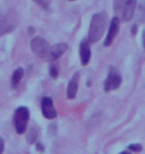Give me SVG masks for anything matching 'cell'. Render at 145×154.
<instances>
[{
  "label": "cell",
  "mask_w": 145,
  "mask_h": 154,
  "mask_svg": "<svg viewBox=\"0 0 145 154\" xmlns=\"http://www.w3.org/2000/svg\"><path fill=\"white\" fill-rule=\"evenodd\" d=\"M136 8V0H113V9L121 20H131Z\"/></svg>",
  "instance_id": "cell-1"
},
{
  "label": "cell",
  "mask_w": 145,
  "mask_h": 154,
  "mask_svg": "<svg viewBox=\"0 0 145 154\" xmlns=\"http://www.w3.org/2000/svg\"><path fill=\"white\" fill-rule=\"evenodd\" d=\"M104 25H106V16L103 14L94 15L91 20V24H90L88 41L97 42V40H100L104 32Z\"/></svg>",
  "instance_id": "cell-2"
},
{
  "label": "cell",
  "mask_w": 145,
  "mask_h": 154,
  "mask_svg": "<svg viewBox=\"0 0 145 154\" xmlns=\"http://www.w3.org/2000/svg\"><path fill=\"white\" fill-rule=\"evenodd\" d=\"M29 119V111L25 106H20L17 108V110L15 111L14 116V125L15 129L18 134H23L26 130L27 122Z\"/></svg>",
  "instance_id": "cell-3"
},
{
  "label": "cell",
  "mask_w": 145,
  "mask_h": 154,
  "mask_svg": "<svg viewBox=\"0 0 145 154\" xmlns=\"http://www.w3.org/2000/svg\"><path fill=\"white\" fill-rule=\"evenodd\" d=\"M31 48L33 52L43 60H48L50 56V45L47 41H44L42 38H34L31 42Z\"/></svg>",
  "instance_id": "cell-4"
},
{
  "label": "cell",
  "mask_w": 145,
  "mask_h": 154,
  "mask_svg": "<svg viewBox=\"0 0 145 154\" xmlns=\"http://www.w3.org/2000/svg\"><path fill=\"white\" fill-rule=\"evenodd\" d=\"M121 84V77L117 72H109V75L106 77V82H104V90L106 92H110L113 90H117L120 86Z\"/></svg>",
  "instance_id": "cell-5"
},
{
  "label": "cell",
  "mask_w": 145,
  "mask_h": 154,
  "mask_svg": "<svg viewBox=\"0 0 145 154\" xmlns=\"http://www.w3.org/2000/svg\"><path fill=\"white\" fill-rule=\"evenodd\" d=\"M42 113L47 119H54L57 117V111L53 106V102L50 97H44L41 102Z\"/></svg>",
  "instance_id": "cell-6"
},
{
  "label": "cell",
  "mask_w": 145,
  "mask_h": 154,
  "mask_svg": "<svg viewBox=\"0 0 145 154\" xmlns=\"http://www.w3.org/2000/svg\"><path fill=\"white\" fill-rule=\"evenodd\" d=\"M119 20L120 19L118 17H113L111 20V24H110V27H109V32L106 34V38L104 40V45L108 47L112 43L113 38H116V35L118 34V31H119Z\"/></svg>",
  "instance_id": "cell-7"
},
{
  "label": "cell",
  "mask_w": 145,
  "mask_h": 154,
  "mask_svg": "<svg viewBox=\"0 0 145 154\" xmlns=\"http://www.w3.org/2000/svg\"><path fill=\"white\" fill-rule=\"evenodd\" d=\"M67 50V44L66 43H58L53 47H50V56H49V61L58 59L61 54L66 52Z\"/></svg>",
  "instance_id": "cell-8"
},
{
  "label": "cell",
  "mask_w": 145,
  "mask_h": 154,
  "mask_svg": "<svg viewBox=\"0 0 145 154\" xmlns=\"http://www.w3.org/2000/svg\"><path fill=\"white\" fill-rule=\"evenodd\" d=\"M78 82H79V74L76 72L72 77V79L69 81V84H68V90H67L68 99H74L76 96L77 88H78Z\"/></svg>",
  "instance_id": "cell-9"
},
{
  "label": "cell",
  "mask_w": 145,
  "mask_h": 154,
  "mask_svg": "<svg viewBox=\"0 0 145 154\" xmlns=\"http://www.w3.org/2000/svg\"><path fill=\"white\" fill-rule=\"evenodd\" d=\"M79 56H81V61L85 66L88 63L90 59H91V49L88 45L87 41H83L79 47Z\"/></svg>",
  "instance_id": "cell-10"
},
{
  "label": "cell",
  "mask_w": 145,
  "mask_h": 154,
  "mask_svg": "<svg viewBox=\"0 0 145 154\" xmlns=\"http://www.w3.org/2000/svg\"><path fill=\"white\" fill-rule=\"evenodd\" d=\"M10 29H11L10 20L6 16L0 14V35H2L4 33L10 31Z\"/></svg>",
  "instance_id": "cell-11"
},
{
  "label": "cell",
  "mask_w": 145,
  "mask_h": 154,
  "mask_svg": "<svg viewBox=\"0 0 145 154\" xmlns=\"http://www.w3.org/2000/svg\"><path fill=\"white\" fill-rule=\"evenodd\" d=\"M23 75H24V70L22 68H18V69H16L14 72L13 77H11V86L14 87V88L18 86V84H20V82L23 78Z\"/></svg>",
  "instance_id": "cell-12"
},
{
  "label": "cell",
  "mask_w": 145,
  "mask_h": 154,
  "mask_svg": "<svg viewBox=\"0 0 145 154\" xmlns=\"http://www.w3.org/2000/svg\"><path fill=\"white\" fill-rule=\"evenodd\" d=\"M129 149H131V151H136V152H140V151H142V146H140V144H133L129 146Z\"/></svg>",
  "instance_id": "cell-13"
},
{
  "label": "cell",
  "mask_w": 145,
  "mask_h": 154,
  "mask_svg": "<svg viewBox=\"0 0 145 154\" xmlns=\"http://www.w3.org/2000/svg\"><path fill=\"white\" fill-rule=\"evenodd\" d=\"M4 147H5V143H4V140L0 137V154H2L4 152Z\"/></svg>",
  "instance_id": "cell-14"
},
{
  "label": "cell",
  "mask_w": 145,
  "mask_h": 154,
  "mask_svg": "<svg viewBox=\"0 0 145 154\" xmlns=\"http://www.w3.org/2000/svg\"><path fill=\"white\" fill-rule=\"evenodd\" d=\"M50 72H51V76H52V77H57L58 72H57V69H56V68H54V67H51Z\"/></svg>",
  "instance_id": "cell-15"
},
{
  "label": "cell",
  "mask_w": 145,
  "mask_h": 154,
  "mask_svg": "<svg viewBox=\"0 0 145 154\" xmlns=\"http://www.w3.org/2000/svg\"><path fill=\"white\" fill-rule=\"evenodd\" d=\"M34 1H35V2H38L40 6H42L43 8H45V7H47V4L44 2V0H34Z\"/></svg>",
  "instance_id": "cell-16"
},
{
  "label": "cell",
  "mask_w": 145,
  "mask_h": 154,
  "mask_svg": "<svg viewBox=\"0 0 145 154\" xmlns=\"http://www.w3.org/2000/svg\"><path fill=\"white\" fill-rule=\"evenodd\" d=\"M120 154H129V153H127V152H122V153H120Z\"/></svg>",
  "instance_id": "cell-17"
}]
</instances>
